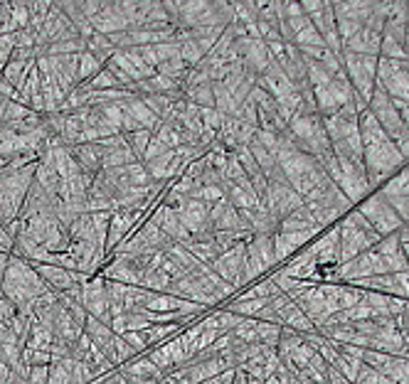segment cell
<instances>
[{"label": "cell", "instance_id": "cell-26", "mask_svg": "<svg viewBox=\"0 0 409 384\" xmlns=\"http://www.w3.org/2000/svg\"><path fill=\"white\" fill-rule=\"evenodd\" d=\"M385 377H389L394 384H409V360L404 357H392L389 364L382 369Z\"/></svg>", "mask_w": 409, "mask_h": 384}, {"label": "cell", "instance_id": "cell-36", "mask_svg": "<svg viewBox=\"0 0 409 384\" xmlns=\"http://www.w3.org/2000/svg\"><path fill=\"white\" fill-rule=\"evenodd\" d=\"M10 20L15 30L30 27V8H27V3H10Z\"/></svg>", "mask_w": 409, "mask_h": 384}, {"label": "cell", "instance_id": "cell-4", "mask_svg": "<svg viewBox=\"0 0 409 384\" xmlns=\"http://www.w3.org/2000/svg\"><path fill=\"white\" fill-rule=\"evenodd\" d=\"M306 249L313 254L318 269H328V266L341 264V232H338V224L325 229L320 237H315Z\"/></svg>", "mask_w": 409, "mask_h": 384}, {"label": "cell", "instance_id": "cell-14", "mask_svg": "<svg viewBox=\"0 0 409 384\" xmlns=\"http://www.w3.org/2000/svg\"><path fill=\"white\" fill-rule=\"evenodd\" d=\"M131 163H141L136 156H133L131 146L126 143V135L121 133L116 138V143L104 153V161H101V170H111V168H126Z\"/></svg>", "mask_w": 409, "mask_h": 384}, {"label": "cell", "instance_id": "cell-37", "mask_svg": "<svg viewBox=\"0 0 409 384\" xmlns=\"http://www.w3.org/2000/svg\"><path fill=\"white\" fill-rule=\"evenodd\" d=\"M114 355H116V367H121V364H124V362H128V360L136 357L138 353L131 348V345L126 343V340L119 338V335H116V338H114Z\"/></svg>", "mask_w": 409, "mask_h": 384}, {"label": "cell", "instance_id": "cell-16", "mask_svg": "<svg viewBox=\"0 0 409 384\" xmlns=\"http://www.w3.org/2000/svg\"><path fill=\"white\" fill-rule=\"evenodd\" d=\"M357 131H360V138H362V146H378V143H385L387 133L382 131V126L378 124V119L373 116V111L367 109L357 116Z\"/></svg>", "mask_w": 409, "mask_h": 384}, {"label": "cell", "instance_id": "cell-51", "mask_svg": "<svg viewBox=\"0 0 409 384\" xmlns=\"http://www.w3.org/2000/svg\"><path fill=\"white\" fill-rule=\"evenodd\" d=\"M249 382V374L244 372L241 367H237L235 369V379H232V384H247Z\"/></svg>", "mask_w": 409, "mask_h": 384}, {"label": "cell", "instance_id": "cell-13", "mask_svg": "<svg viewBox=\"0 0 409 384\" xmlns=\"http://www.w3.org/2000/svg\"><path fill=\"white\" fill-rule=\"evenodd\" d=\"M119 372L126 374L128 379H153V382H161V379L165 377V372H161L146 355H136L133 360L124 362L119 367Z\"/></svg>", "mask_w": 409, "mask_h": 384}, {"label": "cell", "instance_id": "cell-17", "mask_svg": "<svg viewBox=\"0 0 409 384\" xmlns=\"http://www.w3.org/2000/svg\"><path fill=\"white\" fill-rule=\"evenodd\" d=\"M378 192L382 198H409V165H404L387 182H382Z\"/></svg>", "mask_w": 409, "mask_h": 384}, {"label": "cell", "instance_id": "cell-49", "mask_svg": "<svg viewBox=\"0 0 409 384\" xmlns=\"http://www.w3.org/2000/svg\"><path fill=\"white\" fill-rule=\"evenodd\" d=\"M328 384H350V382H348V379L343 377V374L338 372L336 367H331V364H328Z\"/></svg>", "mask_w": 409, "mask_h": 384}, {"label": "cell", "instance_id": "cell-5", "mask_svg": "<svg viewBox=\"0 0 409 384\" xmlns=\"http://www.w3.org/2000/svg\"><path fill=\"white\" fill-rule=\"evenodd\" d=\"M338 232H341V264L352 261L355 256L375 249V246L370 244V239H367L348 217H343L341 222H338Z\"/></svg>", "mask_w": 409, "mask_h": 384}, {"label": "cell", "instance_id": "cell-29", "mask_svg": "<svg viewBox=\"0 0 409 384\" xmlns=\"http://www.w3.org/2000/svg\"><path fill=\"white\" fill-rule=\"evenodd\" d=\"M232 338L241 340V343L247 345H254L257 343V320L254 318H241L235 325V330H232Z\"/></svg>", "mask_w": 409, "mask_h": 384}, {"label": "cell", "instance_id": "cell-31", "mask_svg": "<svg viewBox=\"0 0 409 384\" xmlns=\"http://www.w3.org/2000/svg\"><path fill=\"white\" fill-rule=\"evenodd\" d=\"M272 244H274V256H276V264H281V261H289L291 256H294L296 251H299L294 244H291L289 239L283 237L281 232L274 234V237H272Z\"/></svg>", "mask_w": 409, "mask_h": 384}, {"label": "cell", "instance_id": "cell-8", "mask_svg": "<svg viewBox=\"0 0 409 384\" xmlns=\"http://www.w3.org/2000/svg\"><path fill=\"white\" fill-rule=\"evenodd\" d=\"M99 276L104 281H119V283H126V286H141L143 271L138 269L133 261L114 259V256H109L106 264H104V269L99 271Z\"/></svg>", "mask_w": 409, "mask_h": 384}, {"label": "cell", "instance_id": "cell-21", "mask_svg": "<svg viewBox=\"0 0 409 384\" xmlns=\"http://www.w3.org/2000/svg\"><path fill=\"white\" fill-rule=\"evenodd\" d=\"M153 138L161 140L163 146L168 148V151H175L178 146H183V138H180V128L175 124H158L156 131H153Z\"/></svg>", "mask_w": 409, "mask_h": 384}, {"label": "cell", "instance_id": "cell-42", "mask_svg": "<svg viewBox=\"0 0 409 384\" xmlns=\"http://www.w3.org/2000/svg\"><path fill=\"white\" fill-rule=\"evenodd\" d=\"M47 379H50V364L30 367V374H27V384H47Z\"/></svg>", "mask_w": 409, "mask_h": 384}, {"label": "cell", "instance_id": "cell-34", "mask_svg": "<svg viewBox=\"0 0 409 384\" xmlns=\"http://www.w3.org/2000/svg\"><path fill=\"white\" fill-rule=\"evenodd\" d=\"M163 348L168 350L170 362H173V369H175V367H185V364L190 362V355L185 353V348H183V343H180L178 335H175L173 340H168V343H163Z\"/></svg>", "mask_w": 409, "mask_h": 384}, {"label": "cell", "instance_id": "cell-46", "mask_svg": "<svg viewBox=\"0 0 409 384\" xmlns=\"http://www.w3.org/2000/svg\"><path fill=\"white\" fill-rule=\"evenodd\" d=\"M392 143H394V148L399 151V156L404 158V163H409V131H404L402 135H397Z\"/></svg>", "mask_w": 409, "mask_h": 384}, {"label": "cell", "instance_id": "cell-43", "mask_svg": "<svg viewBox=\"0 0 409 384\" xmlns=\"http://www.w3.org/2000/svg\"><path fill=\"white\" fill-rule=\"evenodd\" d=\"M165 151H168V148L163 146L161 140H156V138H153V135H151V143H148V148H146V153H143V161H141V163H151V161H156V158H161Z\"/></svg>", "mask_w": 409, "mask_h": 384}, {"label": "cell", "instance_id": "cell-52", "mask_svg": "<svg viewBox=\"0 0 409 384\" xmlns=\"http://www.w3.org/2000/svg\"><path fill=\"white\" fill-rule=\"evenodd\" d=\"M10 379V367L6 362H0V384H6Z\"/></svg>", "mask_w": 409, "mask_h": 384}, {"label": "cell", "instance_id": "cell-30", "mask_svg": "<svg viewBox=\"0 0 409 384\" xmlns=\"http://www.w3.org/2000/svg\"><path fill=\"white\" fill-rule=\"evenodd\" d=\"M306 79H308V84L313 89L318 87H328V84L333 82V77L328 72H325L323 67H320L318 62H311V59H306Z\"/></svg>", "mask_w": 409, "mask_h": 384}, {"label": "cell", "instance_id": "cell-22", "mask_svg": "<svg viewBox=\"0 0 409 384\" xmlns=\"http://www.w3.org/2000/svg\"><path fill=\"white\" fill-rule=\"evenodd\" d=\"M35 62H17V59H10V62L3 67V77H6V82L10 84L13 89H20L22 82H25V74L30 72V67Z\"/></svg>", "mask_w": 409, "mask_h": 384}, {"label": "cell", "instance_id": "cell-2", "mask_svg": "<svg viewBox=\"0 0 409 384\" xmlns=\"http://www.w3.org/2000/svg\"><path fill=\"white\" fill-rule=\"evenodd\" d=\"M357 212L370 222V227L380 234V237H389V234L399 232L404 227V222L397 217L392 207L387 205V200L380 195V192H373L370 198H365L360 205H357Z\"/></svg>", "mask_w": 409, "mask_h": 384}, {"label": "cell", "instance_id": "cell-27", "mask_svg": "<svg viewBox=\"0 0 409 384\" xmlns=\"http://www.w3.org/2000/svg\"><path fill=\"white\" fill-rule=\"evenodd\" d=\"M124 177H126L128 187H146L153 182L143 163H131V165H126L124 168Z\"/></svg>", "mask_w": 409, "mask_h": 384}, {"label": "cell", "instance_id": "cell-45", "mask_svg": "<svg viewBox=\"0 0 409 384\" xmlns=\"http://www.w3.org/2000/svg\"><path fill=\"white\" fill-rule=\"evenodd\" d=\"M15 316H17V308L13 306L6 296H0V323H8V325H10Z\"/></svg>", "mask_w": 409, "mask_h": 384}, {"label": "cell", "instance_id": "cell-25", "mask_svg": "<svg viewBox=\"0 0 409 384\" xmlns=\"http://www.w3.org/2000/svg\"><path fill=\"white\" fill-rule=\"evenodd\" d=\"M257 320V318H254ZM278 338H281V325H274V323L257 320V343L267 345V348H276Z\"/></svg>", "mask_w": 409, "mask_h": 384}, {"label": "cell", "instance_id": "cell-47", "mask_svg": "<svg viewBox=\"0 0 409 384\" xmlns=\"http://www.w3.org/2000/svg\"><path fill=\"white\" fill-rule=\"evenodd\" d=\"M318 355H320V357H323L328 364H333V362H336V357H338V348H336V343H331V340H328V343H325L323 348L318 350Z\"/></svg>", "mask_w": 409, "mask_h": 384}, {"label": "cell", "instance_id": "cell-18", "mask_svg": "<svg viewBox=\"0 0 409 384\" xmlns=\"http://www.w3.org/2000/svg\"><path fill=\"white\" fill-rule=\"evenodd\" d=\"M180 330L183 327L178 325V323H170V325H148L143 332V338H146L148 348H158V345L168 343V340H173L175 335H180Z\"/></svg>", "mask_w": 409, "mask_h": 384}, {"label": "cell", "instance_id": "cell-39", "mask_svg": "<svg viewBox=\"0 0 409 384\" xmlns=\"http://www.w3.org/2000/svg\"><path fill=\"white\" fill-rule=\"evenodd\" d=\"M200 121H202V128H212V131L220 133L225 116H222L217 109H200Z\"/></svg>", "mask_w": 409, "mask_h": 384}, {"label": "cell", "instance_id": "cell-10", "mask_svg": "<svg viewBox=\"0 0 409 384\" xmlns=\"http://www.w3.org/2000/svg\"><path fill=\"white\" fill-rule=\"evenodd\" d=\"M69 151H72L79 170L84 172V175L94 177L96 172L101 170V161H104L106 151L99 146V143H82V146H74V148H69Z\"/></svg>", "mask_w": 409, "mask_h": 384}, {"label": "cell", "instance_id": "cell-32", "mask_svg": "<svg viewBox=\"0 0 409 384\" xmlns=\"http://www.w3.org/2000/svg\"><path fill=\"white\" fill-rule=\"evenodd\" d=\"M151 131L141 128V131H133V133H126V143L131 146L133 156L138 158V161H143V153H146L148 143H151Z\"/></svg>", "mask_w": 409, "mask_h": 384}, {"label": "cell", "instance_id": "cell-9", "mask_svg": "<svg viewBox=\"0 0 409 384\" xmlns=\"http://www.w3.org/2000/svg\"><path fill=\"white\" fill-rule=\"evenodd\" d=\"M91 30L99 32V35H116V32H126L128 22L124 20V15L119 13V3H111V0H101V10L99 15L91 20Z\"/></svg>", "mask_w": 409, "mask_h": 384}, {"label": "cell", "instance_id": "cell-53", "mask_svg": "<svg viewBox=\"0 0 409 384\" xmlns=\"http://www.w3.org/2000/svg\"><path fill=\"white\" fill-rule=\"evenodd\" d=\"M156 384H180V382H175V379L170 377V374H165V377H163L161 382H156Z\"/></svg>", "mask_w": 409, "mask_h": 384}, {"label": "cell", "instance_id": "cell-23", "mask_svg": "<svg viewBox=\"0 0 409 384\" xmlns=\"http://www.w3.org/2000/svg\"><path fill=\"white\" fill-rule=\"evenodd\" d=\"M170 283H173V281L163 274V271H143L141 288H146V291H151V293H168Z\"/></svg>", "mask_w": 409, "mask_h": 384}, {"label": "cell", "instance_id": "cell-28", "mask_svg": "<svg viewBox=\"0 0 409 384\" xmlns=\"http://www.w3.org/2000/svg\"><path fill=\"white\" fill-rule=\"evenodd\" d=\"M331 367H336L338 372H341L343 377L348 379V382H350V384H355V377H357V372H360V367H362V360H355V357H345V355H341V353H338L336 362H333Z\"/></svg>", "mask_w": 409, "mask_h": 384}, {"label": "cell", "instance_id": "cell-38", "mask_svg": "<svg viewBox=\"0 0 409 384\" xmlns=\"http://www.w3.org/2000/svg\"><path fill=\"white\" fill-rule=\"evenodd\" d=\"M32 111L27 106L17 104V101H8L6 106V116H3V124H20L22 119H27Z\"/></svg>", "mask_w": 409, "mask_h": 384}, {"label": "cell", "instance_id": "cell-33", "mask_svg": "<svg viewBox=\"0 0 409 384\" xmlns=\"http://www.w3.org/2000/svg\"><path fill=\"white\" fill-rule=\"evenodd\" d=\"M291 45H296L299 50H304V47H323V37H320V32L313 27V22H311L306 30H301L299 35H294V42Z\"/></svg>", "mask_w": 409, "mask_h": 384}, {"label": "cell", "instance_id": "cell-11", "mask_svg": "<svg viewBox=\"0 0 409 384\" xmlns=\"http://www.w3.org/2000/svg\"><path fill=\"white\" fill-rule=\"evenodd\" d=\"M212 232H241L239 229V212L232 207L227 200L217 202L215 207H210V217H207Z\"/></svg>", "mask_w": 409, "mask_h": 384}, {"label": "cell", "instance_id": "cell-15", "mask_svg": "<svg viewBox=\"0 0 409 384\" xmlns=\"http://www.w3.org/2000/svg\"><path fill=\"white\" fill-rule=\"evenodd\" d=\"M121 109L126 111L128 116H131L133 121H136L138 126H141V128H146V131H156V126L161 124V121H158V116L153 114L151 109H148L146 104H143V99L141 96H138V94H131V96H128L126 101H121Z\"/></svg>", "mask_w": 409, "mask_h": 384}, {"label": "cell", "instance_id": "cell-44", "mask_svg": "<svg viewBox=\"0 0 409 384\" xmlns=\"http://www.w3.org/2000/svg\"><path fill=\"white\" fill-rule=\"evenodd\" d=\"M13 50H15V47H13L10 35H0V69H3L8 62H10Z\"/></svg>", "mask_w": 409, "mask_h": 384}, {"label": "cell", "instance_id": "cell-50", "mask_svg": "<svg viewBox=\"0 0 409 384\" xmlns=\"http://www.w3.org/2000/svg\"><path fill=\"white\" fill-rule=\"evenodd\" d=\"M8 264H10V254H8V251H0V283H3V279H6Z\"/></svg>", "mask_w": 409, "mask_h": 384}, {"label": "cell", "instance_id": "cell-48", "mask_svg": "<svg viewBox=\"0 0 409 384\" xmlns=\"http://www.w3.org/2000/svg\"><path fill=\"white\" fill-rule=\"evenodd\" d=\"M397 237H399V249H402L404 259H407V264H409V232L402 227V229L397 232Z\"/></svg>", "mask_w": 409, "mask_h": 384}, {"label": "cell", "instance_id": "cell-1", "mask_svg": "<svg viewBox=\"0 0 409 384\" xmlns=\"http://www.w3.org/2000/svg\"><path fill=\"white\" fill-rule=\"evenodd\" d=\"M362 165H365V175L367 182L375 187H382V182H387L394 172L402 170L407 163L399 156V151L394 148L392 140H385L378 146H367L362 151Z\"/></svg>", "mask_w": 409, "mask_h": 384}, {"label": "cell", "instance_id": "cell-24", "mask_svg": "<svg viewBox=\"0 0 409 384\" xmlns=\"http://www.w3.org/2000/svg\"><path fill=\"white\" fill-rule=\"evenodd\" d=\"M35 182L40 187H43L45 192H50V195H57V190H59V175L52 170V168L43 165V163H37Z\"/></svg>", "mask_w": 409, "mask_h": 384}, {"label": "cell", "instance_id": "cell-7", "mask_svg": "<svg viewBox=\"0 0 409 384\" xmlns=\"http://www.w3.org/2000/svg\"><path fill=\"white\" fill-rule=\"evenodd\" d=\"M207 217H210V207L200 200H185L178 209V219L185 229L190 232V237L195 234H202V232H212L210 224H207Z\"/></svg>", "mask_w": 409, "mask_h": 384}, {"label": "cell", "instance_id": "cell-20", "mask_svg": "<svg viewBox=\"0 0 409 384\" xmlns=\"http://www.w3.org/2000/svg\"><path fill=\"white\" fill-rule=\"evenodd\" d=\"M101 69H104V64H101L99 59L91 57L89 52H82L79 54V67H77V87L87 84L89 79H94Z\"/></svg>", "mask_w": 409, "mask_h": 384}, {"label": "cell", "instance_id": "cell-3", "mask_svg": "<svg viewBox=\"0 0 409 384\" xmlns=\"http://www.w3.org/2000/svg\"><path fill=\"white\" fill-rule=\"evenodd\" d=\"M262 205L269 209V214H272L276 222H281V219H286L291 212L304 207V200L291 190V185H276V182H269L267 192H264V198H262Z\"/></svg>", "mask_w": 409, "mask_h": 384}, {"label": "cell", "instance_id": "cell-55", "mask_svg": "<svg viewBox=\"0 0 409 384\" xmlns=\"http://www.w3.org/2000/svg\"><path fill=\"white\" fill-rule=\"evenodd\" d=\"M404 229H407V232H409V222H404Z\"/></svg>", "mask_w": 409, "mask_h": 384}, {"label": "cell", "instance_id": "cell-41", "mask_svg": "<svg viewBox=\"0 0 409 384\" xmlns=\"http://www.w3.org/2000/svg\"><path fill=\"white\" fill-rule=\"evenodd\" d=\"M389 207L397 212V217L402 222H409V198H385Z\"/></svg>", "mask_w": 409, "mask_h": 384}, {"label": "cell", "instance_id": "cell-35", "mask_svg": "<svg viewBox=\"0 0 409 384\" xmlns=\"http://www.w3.org/2000/svg\"><path fill=\"white\" fill-rule=\"evenodd\" d=\"M180 59H183L188 67H198V64L204 59V54H202V50L195 45V40H188L180 45Z\"/></svg>", "mask_w": 409, "mask_h": 384}, {"label": "cell", "instance_id": "cell-19", "mask_svg": "<svg viewBox=\"0 0 409 384\" xmlns=\"http://www.w3.org/2000/svg\"><path fill=\"white\" fill-rule=\"evenodd\" d=\"M87 52L91 54V57H96L101 64H106L111 59V54L116 52L114 47H111L109 37L106 35H99V32H94V35L87 40Z\"/></svg>", "mask_w": 409, "mask_h": 384}, {"label": "cell", "instance_id": "cell-40", "mask_svg": "<svg viewBox=\"0 0 409 384\" xmlns=\"http://www.w3.org/2000/svg\"><path fill=\"white\" fill-rule=\"evenodd\" d=\"M119 338H124L128 345H131L133 350H136L138 355H143L148 350V343H146V338H143V332H124V335H119Z\"/></svg>", "mask_w": 409, "mask_h": 384}, {"label": "cell", "instance_id": "cell-54", "mask_svg": "<svg viewBox=\"0 0 409 384\" xmlns=\"http://www.w3.org/2000/svg\"><path fill=\"white\" fill-rule=\"evenodd\" d=\"M402 357H404V360H409V348L404 350V355H402Z\"/></svg>", "mask_w": 409, "mask_h": 384}, {"label": "cell", "instance_id": "cell-6", "mask_svg": "<svg viewBox=\"0 0 409 384\" xmlns=\"http://www.w3.org/2000/svg\"><path fill=\"white\" fill-rule=\"evenodd\" d=\"M244 261H247V244L239 242V244H235L230 251H225L210 269L215 271L220 279H225L227 283H232L237 288V286H239L241 269H244Z\"/></svg>", "mask_w": 409, "mask_h": 384}, {"label": "cell", "instance_id": "cell-12", "mask_svg": "<svg viewBox=\"0 0 409 384\" xmlns=\"http://www.w3.org/2000/svg\"><path fill=\"white\" fill-rule=\"evenodd\" d=\"M84 332L91 338V343L96 345V348L101 350V353L106 355V360H111V362L116 364V355H114V332H111L109 325H104V323H99L96 318L87 316V323H84Z\"/></svg>", "mask_w": 409, "mask_h": 384}]
</instances>
